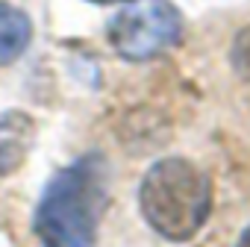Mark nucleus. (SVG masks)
I'll return each instance as SVG.
<instances>
[{
  "mask_svg": "<svg viewBox=\"0 0 250 247\" xmlns=\"http://www.w3.org/2000/svg\"><path fill=\"white\" fill-rule=\"evenodd\" d=\"M106 197L103 156L88 153L50 177L36 206L33 232L42 247H94Z\"/></svg>",
  "mask_w": 250,
  "mask_h": 247,
  "instance_id": "nucleus-1",
  "label": "nucleus"
},
{
  "mask_svg": "<svg viewBox=\"0 0 250 247\" xmlns=\"http://www.w3.org/2000/svg\"><path fill=\"white\" fill-rule=\"evenodd\" d=\"M139 209L147 226L165 241H191L212 212V183L194 162L165 156L142 177Z\"/></svg>",
  "mask_w": 250,
  "mask_h": 247,
  "instance_id": "nucleus-2",
  "label": "nucleus"
},
{
  "mask_svg": "<svg viewBox=\"0 0 250 247\" xmlns=\"http://www.w3.org/2000/svg\"><path fill=\"white\" fill-rule=\"evenodd\" d=\"M183 12L171 0H127L109 21V44L121 59L150 62L180 44Z\"/></svg>",
  "mask_w": 250,
  "mask_h": 247,
  "instance_id": "nucleus-3",
  "label": "nucleus"
},
{
  "mask_svg": "<svg viewBox=\"0 0 250 247\" xmlns=\"http://www.w3.org/2000/svg\"><path fill=\"white\" fill-rule=\"evenodd\" d=\"M33 41V21L24 9L0 0V68L24 56Z\"/></svg>",
  "mask_w": 250,
  "mask_h": 247,
  "instance_id": "nucleus-4",
  "label": "nucleus"
},
{
  "mask_svg": "<svg viewBox=\"0 0 250 247\" xmlns=\"http://www.w3.org/2000/svg\"><path fill=\"white\" fill-rule=\"evenodd\" d=\"M27 118H0V174L18 168L21 159L27 156Z\"/></svg>",
  "mask_w": 250,
  "mask_h": 247,
  "instance_id": "nucleus-5",
  "label": "nucleus"
},
{
  "mask_svg": "<svg viewBox=\"0 0 250 247\" xmlns=\"http://www.w3.org/2000/svg\"><path fill=\"white\" fill-rule=\"evenodd\" d=\"M229 65L238 80L250 82V24L235 33V39L229 44Z\"/></svg>",
  "mask_w": 250,
  "mask_h": 247,
  "instance_id": "nucleus-6",
  "label": "nucleus"
},
{
  "mask_svg": "<svg viewBox=\"0 0 250 247\" xmlns=\"http://www.w3.org/2000/svg\"><path fill=\"white\" fill-rule=\"evenodd\" d=\"M235 247H250V226L238 235V244H235Z\"/></svg>",
  "mask_w": 250,
  "mask_h": 247,
  "instance_id": "nucleus-7",
  "label": "nucleus"
},
{
  "mask_svg": "<svg viewBox=\"0 0 250 247\" xmlns=\"http://www.w3.org/2000/svg\"><path fill=\"white\" fill-rule=\"evenodd\" d=\"M91 3H127V0H91Z\"/></svg>",
  "mask_w": 250,
  "mask_h": 247,
  "instance_id": "nucleus-8",
  "label": "nucleus"
}]
</instances>
